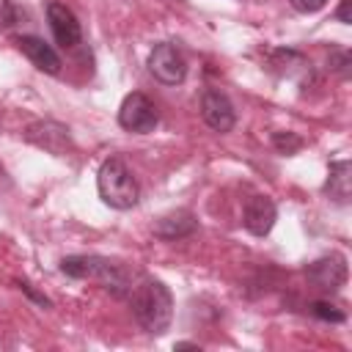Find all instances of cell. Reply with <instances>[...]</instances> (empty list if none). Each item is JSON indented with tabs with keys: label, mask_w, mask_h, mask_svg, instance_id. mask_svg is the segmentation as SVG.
I'll list each match as a JSON object with an SVG mask.
<instances>
[{
	"label": "cell",
	"mask_w": 352,
	"mask_h": 352,
	"mask_svg": "<svg viewBox=\"0 0 352 352\" xmlns=\"http://www.w3.org/2000/svg\"><path fill=\"white\" fill-rule=\"evenodd\" d=\"M275 217H278V209H275L272 198H267V195H253V198L245 201L242 223H245V228H248L253 236L270 234L272 226H275Z\"/></svg>",
	"instance_id": "cell-10"
},
{
	"label": "cell",
	"mask_w": 352,
	"mask_h": 352,
	"mask_svg": "<svg viewBox=\"0 0 352 352\" xmlns=\"http://www.w3.org/2000/svg\"><path fill=\"white\" fill-rule=\"evenodd\" d=\"M352 165L346 160H338L330 165L327 170V182H324V192L338 201V204H346L349 201V192H352Z\"/></svg>",
	"instance_id": "cell-13"
},
{
	"label": "cell",
	"mask_w": 352,
	"mask_h": 352,
	"mask_svg": "<svg viewBox=\"0 0 352 352\" xmlns=\"http://www.w3.org/2000/svg\"><path fill=\"white\" fill-rule=\"evenodd\" d=\"M324 3H327V0H292V8L300 11V14H314V11H319Z\"/></svg>",
	"instance_id": "cell-17"
},
{
	"label": "cell",
	"mask_w": 352,
	"mask_h": 352,
	"mask_svg": "<svg viewBox=\"0 0 352 352\" xmlns=\"http://www.w3.org/2000/svg\"><path fill=\"white\" fill-rule=\"evenodd\" d=\"M272 143H275V148H278L280 154H294V151L302 146V138L294 135V132H275Z\"/></svg>",
	"instance_id": "cell-14"
},
{
	"label": "cell",
	"mask_w": 352,
	"mask_h": 352,
	"mask_svg": "<svg viewBox=\"0 0 352 352\" xmlns=\"http://www.w3.org/2000/svg\"><path fill=\"white\" fill-rule=\"evenodd\" d=\"M330 66H333L341 77H349V52H336V58L330 60Z\"/></svg>",
	"instance_id": "cell-18"
},
{
	"label": "cell",
	"mask_w": 352,
	"mask_h": 352,
	"mask_svg": "<svg viewBox=\"0 0 352 352\" xmlns=\"http://www.w3.org/2000/svg\"><path fill=\"white\" fill-rule=\"evenodd\" d=\"M16 47L28 55V60L36 69H41L47 74H58L60 72V58H58V52L44 38H38V36H19L16 38Z\"/></svg>",
	"instance_id": "cell-11"
},
{
	"label": "cell",
	"mask_w": 352,
	"mask_h": 352,
	"mask_svg": "<svg viewBox=\"0 0 352 352\" xmlns=\"http://www.w3.org/2000/svg\"><path fill=\"white\" fill-rule=\"evenodd\" d=\"M176 349H198V344H192V341H179Z\"/></svg>",
	"instance_id": "cell-21"
},
{
	"label": "cell",
	"mask_w": 352,
	"mask_h": 352,
	"mask_svg": "<svg viewBox=\"0 0 352 352\" xmlns=\"http://www.w3.org/2000/svg\"><path fill=\"white\" fill-rule=\"evenodd\" d=\"M195 228H198L195 214H192L190 209H176V212L162 214V217L154 223V236L173 242V239H184V236H190Z\"/></svg>",
	"instance_id": "cell-12"
},
{
	"label": "cell",
	"mask_w": 352,
	"mask_h": 352,
	"mask_svg": "<svg viewBox=\"0 0 352 352\" xmlns=\"http://www.w3.org/2000/svg\"><path fill=\"white\" fill-rule=\"evenodd\" d=\"M349 6H352V0H341V6H338V11H336V19L344 22V25L352 22V16H349Z\"/></svg>",
	"instance_id": "cell-20"
},
{
	"label": "cell",
	"mask_w": 352,
	"mask_h": 352,
	"mask_svg": "<svg viewBox=\"0 0 352 352\" xmlns=\"http://www.w3.org/2000/svg\"><path fill=\"white\" fill-rule=\"evenodd\" d=\"M148 72L162 85H179L187 77V60L173 44L162 41V44H154V50L148 52Z\"/></svg>",
	"instance_id": "cell-5"
},
{
	"label": "cell",
	"mask_w": 352,
	"mask_h": 352,
	"mask_svg": "<svg viewBox=\"0 0 352 352\" xmlns=\"http://www.w3.org/2000/svg\"><path fill=\"white\" fill-rule=\"evenodd\" d=\"M25 138H28V143H33V146H38V148H44L55 157H63L74 148L69 129L58 121H33L25 129Z\"/></svg>",
	"instance_id": "cell-6"
},
{
	"label": "cell",
	"mask_w": 352,
	"mask_h": 352,
	"mask_svg": "<svg viewBox=\"0 0 352 352\" xmlns=\"http://www.w3.org/2000/svg\"><path fill=\"white\" fill-rule=\"evenodd\" d=\"M308 280L322 289V292H338L346 280V258L341 253H330V256H322L316 261L308 264L305 270Z\"/></svg>",
	"instance_id": "cell-7"
},
{
	"label": "cell",
	"mask_w": 352,
	"mask_h": 352,
	"mask_svg": "<svg viewBox=\"0 0 352 352\" xmlns=\"http://www.w3.org/2000/svg\"><path fill=\"white\" fill-rule=\"evenodd\" d=\"M311 314L314 316H319V319H324V322H344V311H338L333 302H324V300H319V302H311Z\"/></svg>",
	"instance_id": "cell-15"
},
{
	"label": "cell",
	"mask_w": 352,
	"mask_h": 352,
	"mask_svg": "<svg viewBox=\"0 0 352 352\" xmlns=\"http://www.w3.org/2000/svg\"><path fill=\"white\" fill-rule=\"evenodd\" d=\"M19 289H22V292H25L28 297H33V300H36L38 305H44V308H50V305H52V302H50V300H47L44 294H36V292L30 289V283H19Z\"/></svg>",
	"instance_id": "cell-19"
},
{
	"label": "cell",
	"mask_w": 352,
	"mask_h": 352,
	"mask_svg": "<svg viewBox=\"0 0 352 352\" xmlns=\"http://www.w3.org/2000/svg\"><path fill=\"white\" fill-rule=\"evenodd\" d=\"M47 22H50V30H52L55 41H58L63 50L80 44V38H82V28H80L74 11H72L66 3L52 0V3L47 6Z\"/></svg>",
	"instance_id": "cell-8"
},
{
	"label": "cell",
	"mask_w": 352,
	"mask_h": 352,
	"mask_svg": "<svg viewBox=\"0 0 352 352\" xmlns=\"http://www.w3.org/2000/svg\"><path fill=\"white\" fill-rule=\"evenodd\" d=\"M160 116H157V107L154 102L140 94V91H132L124 96L121 107H118V124L126 129V132H138V135H146L157 126Z\"/></svg>",
	"instance_id": "cell-4"
},
{
	"label": "cell",
	"mask_w": 352,
	"mask_h": 352,
	"mask_svg": "<svg viewBox=\"0 0 352 352\" xmlns=\"http://www.w3.org/2000/svg\"><path fill=\"white\" fill-rule=\"evenodd\" d=\"M201 116H204V121L214 132H231L234 124H236V113H234L231 99L223 91H217V88L204 91V96H201Z\"/></svg>",
	"instance_id": "cell-9"
},
{
	"label": "cell",
	"mask_w": 352,
	"mask_h": 352,
	"mask_svg": "<svg viewBox=\"0 0 352 352\" xmlns=\"http://www.w3.org/2000/svg\"><path fill=\"white\" fill-rule=\"evenodd\" d=\"M14 22H16V8H14V3H11V0H0V30L11 28Z\"/></svg>",
	"instance_id": "cell-16"
},
{
	"label": "cell",
	"mask_w": 352,
	"mask_h": 352,
	"mask_svg": "<svg viewBox=\"0 0 352 352\" xmlns=\"http://www.w3.org/2000/svg\"><path fill=\"white\" fill-rule=\"evenodd\" d=\"M60 272L69 278H94L116 297H124L132 289L126 267L104 256H66L60 258Z\"/></svg>",
	"instance_id": "cell-2"
},
{
	"label": "cell",
	"mask_w": 352,
	"mask_h": 352,
	"mask_svg": "<svg viewBox=\"0 0 352 352\" xmlns=\"http://www.w3.org/2000/svg\"><path fill=\"white\" fill-rule=\"evenodd\" d=\"M129 305H132V314H135L138 324L146 333L162 336L170 327V319H173V297H170V289L162 280H157V278H140V283L129 289Z\"/></svg>",
	"instance_id": "cell-1"
},
{
	"label": "cell",
	"mask_w": 352,
	"mask_h": 352,
	"mask_svg": "<svg viewBox=\"0 0 352 352\" xmlns=\"http://www.w3.org/2000/svg\"><path fill=\"white\" fill-rule=\"evenodd\" d=\"M96 187H99V198L113 206V209H132L140 201V187L138 179L132 176V170L126 168V162L121 157H110L102 162L99 173H96Z\"/></svg>",
	"instance_id": "cell-3"
}]
</instances>
